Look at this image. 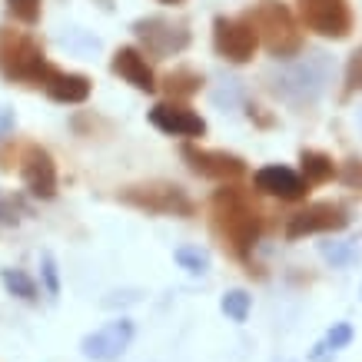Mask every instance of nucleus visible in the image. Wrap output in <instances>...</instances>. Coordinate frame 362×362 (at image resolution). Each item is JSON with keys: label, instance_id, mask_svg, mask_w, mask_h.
I'll return each instance as SVG.
<instances>
[{"label": "nucleus", "instance_id": "nucleus-1", "mask_svg": "<svg viewBox=\"0 0 362 362\" xmlns=\"http://www.w3.org/2000/svg\"><path fill=\"white\" fill-rule=\"evenodd\" d=\"M259 209L236 187H223L213 197V233L236 259H250L252 246L259 243Z\"/></svg>", "mask_w": 362, "mask_h": 362}, {"label": "nucleus", "instance_id": "nucleus-2", "mask_svg": "<svg viewBox=\"0 0 362 362\" xmlns=\"http://www.w3.org/2000/svg\"><path fill=\"white\" fill-rule=\"evenodd\" d=\"M0 74L13 83L44 87L57 74V66L44 57V50L33 37L11 30V27H0Z\"/></svg>", "mask_w": 362, "mask_h": 362}, {"label": "nucleus", "instance_id": "nucleus-3", "mask_svg": "<svg viewBox=\"0 0 362 362\" xmlns=\"http://www.w3.org/2000/svg\"><path fill=\"white\" fill-rule=\"evenodd\" d=\"M246 21L252 23V30L266 44V50L279 57V60H289V57H296L303 50V30H299L293 11L279 0H259L246 13Z\"/></svg>", "mask_w": 362, "mask_h": 362}, {"label": "nucleus", "instance_id": "nucleus-4", "mask_svg": "<svg viewBox=\"0 0 362 362\" xmlns=\"http://www.w3.org/2000/svg\"><path fill=\"white\" fill-rule=\"evenodd\" d=\"M120 199L127 206L146 209V213H163V216H189L193 203L176 183H136V187L120 189Z\"/></svg>", "mask_w": 362, "mask_h": 362}, {"label": "nucleus", "instance_id": "nucleus-5", "mask_svg": "<svg viewBox=\"0 0 362 362\" xmlns=\"http://www.w3.org/2000/svg\"><path fill=\"white\" fill-rule=\"evenodd\" d=\"M303 27L329 40H346L352 33L349 0H296Z\"/></svg>", "mask_w": 362, "mask_h": 362}, {"label": "nucleus", "instance_id": "nucleus-6", "mask_svg": "<svg viewBox=\"0 0 362 362\" xmlns=\"http://www.w3.org/2000/svg\"><path fill=\"white\" fill-rule=\"evenodd\" d=\"M213 47L230 64H250L256 57L259 37L246 17H216L213 21Z\"/></svg>", "mask_w": 362, "mask_h": 362}, {"label": "nucleus", "instance_id": "nucleus-7", "mask_svg": "<svg viewBox=\"0 0 362 362\" xmlns=\"http://www.w3.org/2000/svg\"><path fill=\"white\" fill-rule=\"evenodd\" d=\"M133 33L143 40L146 54H153V57L180 54V50H187V44H189L187 23H173V21H163V17L136 21L133 23Z\"/></svg>", "mask_w": 362, "mask_h": 362}, {"label": "nucleus", "instance_id": "nucleus-8", "mask_svg": "<svg viewBox=\"0 0 362 362\" xmlns=\"http://www.w3.org/2000/svg\"><path fill=\"white\" fill-rule=\"evenodd\" d=\"M349 226V216L339 203H309L306 209H299L296 216H289V226H286V236L289 240H303V236H313V233H336Z\"/></svg>", "mask_w": 362, "mask_h": 362}, {"label": "nucleus", "instance_id": "nucleus-9", "mask_svg": "<svg viewBox=\"0 0 362 362\" xmlns=\"http://www.w3.org/2000/svg\"><path fill=\"white\" fill-rule=\"evenodd\" d=\"M130 342H133V322L130 319H113L103 329L90 332L87 339L80 342V349L93 362H113L130 349Z\"/></svg>", "mask_w": 362, "mask_h": 362}, {"label": "nucleus", "instance_id": "nucleus-10", "mask_svg": "<svg viewBox=\"0 0 362 362\" xmlns=\"http://www.w3.org/2000/svg\"><path fill=\"white\" fill-rule=\"evenodd\" d=\"M183 160L189 163V170L206 180H240L246 173V163H243L236 153H226V150H206V146H197V143H187L183 146Z\"/></svg>", "mask_w": 362, "mask_h": 362}, {"label": "nucleus", "instance_id": "nucleus-11", "mask_svg": "<svg viewBox=\"0 0 362 362\" xmlns=\"http://www.w3.org/2000/svg\"><path fill=\"white\" fill-rule=\"evenodd\" d=\"M21 176H23V187L30 189V197H37V199L57 197V166H54V156L47 153L44 146L30 143V146L23 150Z\"/></svg>", "mask_w": 362, "mask_h": 362}, {"label": "nucleus", "instance_id": "nucleus-12", "mask_svg": "<svg viewBox=\"0 0 362 362\" xmlns=\"http://www.w3.org/2000/svg\"><path fill=\"white\" fill-rule=\"evenodd\" d=\"M150 123H153L156 130L173 133V136H203L206 133V120L197 110H189L183 100L156 103L153 110H150Z\"/></svg>", "mask_w": 362, "mask_h": 362}, {"label": "nucleus", "instance_id": "nucleus-13", "mask_svg": "<svg viewBox=\"0 0 362 362\" xmlns=\"http://www.w3.org/2000/svg\"><path fill=\"white\" fill-rule=\"evenodd\" d=\"M252 187L259 189V193H266V197L286 199V203H296V199H303L309 193V189H306V180H303L296 170L279 166V163L256 170V173H252Z\"/></svg>", "mask_w": 362, "mask_h": 362}, {"label": "nucleus", "instance_id": "nucleus-14", "mask_svg": "<svg viewBox=\"0 0 362 362\" xmlns=\"http://www.w3.org/2000/svg\"><path fill=\"white\" fill-rule=\"evenodd\" d=\"M113 74L117 77H123L130 87L143 90V93H153L160 83H156L153 70H150V64H146V57H143V50H136V47H120L117 54H113Z\"/></svg>", "mask_w": 362, "mask_h": 362}, {"label": "nucleus", "instance_id": "nucleus-15", "mask_svg": "<svg viewBox=\"0 0 362 362\" xmlns=\"http://www.w3.org/2000/svg\"><path fill=\"white\" fill-rule=\"evenodd\" d=\"M47 97L57 100V103H83V100L90 97V90H93V83H90V77H83V74H60L57 70L54 77L44 83Z\"/></svg>", "mask_w": 362, "mask_h": 362}, {"label": "nucleus", "instance_id": "nucleus-16", "mask_svg": "<svg viewBox=\"0 0 362 362\" xmlns=\"http://www.w3.org/2000/svg\"><path fill=\"white\" fill-rule=\"evenodd\" d=\"M163 90L170 100H189L203 90V74L189 70V66H176L173 74L163 77Z\"/></svg>", "mask_w": 362, "mask_h": 362}, {"label": "nucleus", "instance_id": "nucleus-17", "mask_svg": "<svg viewBox=\"0 0 362 362\" xmlns=\"http://www.w3.org/2000/svg\"><path fill=\"white\" fill-rule=\"evenodd\" d=\"M299 166H303V180L306 183H326V180L336 176V160L329 153H319V150H303Z\"/></svg>", "mask_w": 362, "mask_h": 362}, {"label": "nucleus", "instance_id": "nucleus-18", "mask_svg": "<svg viewBox=\"0 0 362 362\" xmlns=\"http://www.w3.org/2000/svg\"><path fill=\"white\" fill-rule=\"evenodd\" d=\"M0 279H4V286L11 289L13 296L37 299V283H33V279L23 273V269H4V273H0Z\"/></svg>", "mask_w": 362, "mask_h": 362}, {"label": "nucleus", "instance_id": "nucleus-19", "mask_svg": "<svg viewBox=\"0 0 362 362\" xmlns=\"http://www.w3.org/2000/svg\"><path fill=\"white\" fill-rule=\"evenodd\" d=\"M250 303L252 299L246 296L243 289H233V293L223 296V313H226L233 322H246V316H250Z\"/></svg>", "mask_w": 362, "mask_h": 362}, {"label": "nucleus", "instance_id": "nucleus-20", "mask_svg": "<svg viewBox=\"0 0 362 362\" xmlns=\"http://www.w3.org/2000/svg\"><path fill=\"white\" fill-rule=\"evenodd\" d=\"M7 11H11L13 21L33 27V23L40 21V0H7Z\"/></svg>", "mask_w": 362, "mask_h": 362}, {"label": "nucleus", "instance_id": "nucleus-21", "mask_svg": "<svg viewBox=\"0 0 362 362\" xmlns=\"http://www.w3.org/2000/svg\"><path fill=\"white\" fill-rule=\"evenodd\" d=\"M346 90H362V47L356 54L349 57V64H346Z\"/></svg>", "mask_w": 362, "mask_h": 362}, {"label": "nucleus", "instance_id": "nucleus-22", "mask_svg": "<svg viewBox=\"0 0 362 362\" xmlns=\"http://www.w3.org/2000/svg\"><path fill=\"white\" fill-rule=\"evenodd\" d=\"M176 263H183L189 273H206V252H199V250H176Z\"/></svg>", "mask_w": 362, "mask_h": 362}, {"label": "nucleus", "instance_id": "nucleus-23", "mask_svg": "<svg viewBox=\"0 0 362 362\" xmlns=\"http://www.w3.org/2000/svg\"><path fill=\"white\" fill-rule=\"evenodd\" d=\"M352 342V326L349 322H339V326H332L329 336H326V346H332V349H346Z\"/></svg>", "mask_w": 362, "mask_h": 362}, {"label": "nucleus", "instance_id": "nucleus-24", "mask_svg": "<svg viewBox=\"0 0 362 362\" xmlns=\"http://www.w3.org/2000/svg\"><path fill=\"white\" fill-rule=\"evenodd\" d=\"M21 213H23V206L17 203V199H0V223H17L21 220Z\"/></svg>", "mask_w": 362, "mask_h": 362}, {"label": "nucleus", "instance_id": "nucleus-25", "mask_svg": "<svg viewBox=\"0 0 362 362\" xmlns=\"http://www.w3.org/2000/svg\"><path fill=\"white\" fill-rule=\"evenodd\" d=\"M44 279H47V289L57 296V293H60V283H57V263H54V256H50V252L44 256Z\"/></svg>", "mask_w": 362, "mask_h": 362}, {"label": "nucleus", "instance_id": "nucleus-26", "mask_svg": "<svg viewBox=\"0 0 362 362\" xmlns=\"http://www.w3.org/2000/svg\"><path fill=\"white\" fill-rule=\"evenodd\" d=\"M342 180H346L349 187H359L362 189V160H349V163H346V173H342Z\"/></svg>", "mask_w": 362, "mask_h": 362}, {"label": "nucleus", "instance_id": "nucleus-27", "mask_svg": "<svg viewBox=\"0 0 362 362\" xmlns=\"http://www.w3.org/2000/svg\"><path fill=\"white\" fill-rule=\"evenodd\" d=\"M160 4H170V7H176V4H183V0H160Z\"/></svg>", "mask_w": 362, "mask_h": 362}]
</instances>
